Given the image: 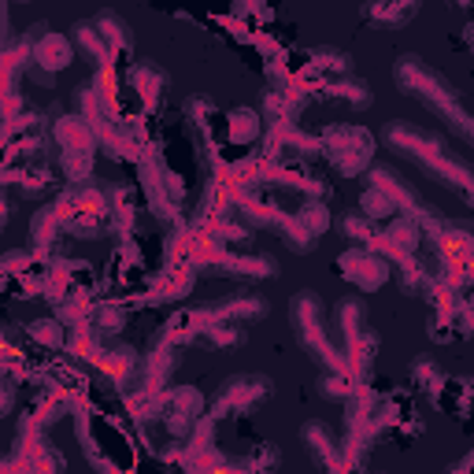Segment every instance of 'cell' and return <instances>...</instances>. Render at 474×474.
Listing matches in <instances>:
<instances>
[{
	"instance_id": "11",
	"label": "cell",
	"mask_w": 474,
	"mask_h": 474,
	"mask_svg": "<svg viewBox=\"0 0 474 474\" xmlns=\"http://www.w3.org/2000/svg\"><path fill=\"white\" fill-rule=\"evenodd\" d=\"M304 441H308V448L319 456V463H330L337 474H341V460H337V445H334V437H330V430L322 427V422H308L304 427Z\"/></svg>"
},
{
	"instance_id": "2",
	"label": "cell",
	"mask_w": 474,
	"mask_h": 474,
	"mask_svg": "<svg viewBox=\"0 0 474 474\" xmlns=\"http://www.w3.org/2000/svg\"><path fill=\"white\" fill-rule=\"evenodd\" d=\"M386 141L396 148V153H404V156L419 160L427 170H434L437 182H448L463 196H470V170H467V163L456 160V156H445V148H441V141L434 134L419 130V127H408V122H393V127L386 130Z\"/></svg>"
},
{
	"instance_id": "18",
	"label": "cell",
	"mask_w": 474,
	"mask_h": 474,
	"mask_svg": "<svg viewBox=\"0 0 474 474\" xmlns=\"http://www.w3.org/2000/svg\"><path fill=\"white\" fill-rule=\"evenodd\" d=\"M360 208H363V219H393L396 215V208H393V201L386 193H378L374 186H367L363 189V201H360Z\"/></svg>"
},
{
	"instance_id": "12",
	"label": "cell",
	"mask_w": 474,
	"mask_h": 474,
	"mask_svg": "<svg viewBox=\"0 0 474 474\" xmlns=\"http://www.w3.org/2000/svg\"><path fill=\"white\" fill-rule=\"evenodd\" d=\"M74 41H79V45L86 48V53H89L96 63H101V67H108V63L115 60V56H112V48L104 45V37L93 30V22H79V27H74Z\"/></svg>"
},
{
	"instance_id": "14",
	"label": "cell",
	"mask_w": 474,
	"mask_h": 474,
	"mask_svg": "<svg viewBox=\"0 0 474 474\" xmlns=\"http://www.w3.org/2000/svg\"><path fill=\"white\" fill-rule=\"evenodd\" d=\"M256 134H260V115H256L253 108L230 112V141L248 145V141H256Z\"/></svg>"
},
{
	"instance_id": "17",
	"label": "cell",
	"mask_w": 474,
	"mask_h": 474,
	"mask_svg": "<svg viewBox=\"0 0 474 474\" xmlns=\"http://www.w3.org/2000/svg\"><path fill=\"white\" fill-rule=\"evenodd\" d=\"M296 222H301L312 237H319V234H327V227H330V208L327 204H304L301 212H296Z\"/></svg>"
},
{
	"instance_id": "19",
	"label": "cell",
	"mask_w": 474,
	"mask_h": 474,
	"mask_svg": "<svg viewBox=\"0 0 474 474\" xmlns=\"http://www.w3.org/2000/svg\"><path fill=\"white\" fill-rule=\"evenodd\" d=\"M370 19H382V22H404L419 12V4H367L363 8Z\"/></svg>"
},
{
	"instance_id": "3",
	"label": "cell",
	"mask_w": 474,
	"mask_h": 474,
	"mask_svg": "<svg viewBox=\"0 0 474 474\" xmlns=\"http://www.w3.org/2000/svg\"><path fill=\"white\" fill-rule=\"evenodd\" d=\"M322 153H327V160L341 174H360L374 156V141H370L367 130L337 122V127H330L327 134H322Z\"/></svg>"
},
{
	"instance_id": "9",
	"label": "cell",
	"mask_w": 474,
	"mask_h": 474,
	"mask_svg": "<svg viewBox=\"0 0 474 474\" xmlns=\"http://www.w3.org/2000/svg\"><path fill=\"white\" fill-rule=\"evenodd\" d=\"M215 319H237V322H248V319H260L267 315V301L256 293H241V296H230V301H222L212 308Z\"/></svg>"
},
{
	"instance_id": "20",
	"label": "cell",
	"mask_w": 474,
	"mask_h": 474,
	"mask_svg": "<svg viewBox=\"0 0 474 474\" xmlns=\"http://www.w3.org/2000/svg\"><path fill=\"white\" fill-rule=\"evenodd\" d=\"M170 367H174V356L170 353H153L148 356V363H145V374H148V382H153V389L160 386V382H167V374H170Z\"/></svg>"
},
{
	"instance_id": "31",
	"label": "cell",
	"mask_w": 474,
	"mask_h": 474,
	"mask_svg": "<svg viewBox=\"0 0 474 474\" xmlns=\"http://www.w3.org/2000/svg\"><path fill=\"white\" fill-rule=\"evenodd\" d=\"M12 474H27V470H12Z\"/></svg>"
},
{
	"instance_id": "25",
	"label": "cell",
	"mask_w": 474,
	"mask_h": 474,
	"mask_svg": "<svg viewBox=\"0 0 474 474\" xmlns=\"http://www.w3.org/2000/svg\"><path fill=\"white\" fill-rule=\"evenodd\" d=\"M345 234L353 237V241H363V245H370V237H374L370 222H367L363 215H360V219H356V215H348V219H345Z\"/></svg>"
},
{
	"instance_id": "23",
	"label": "cell",
	"mask_w": 474,
	"mask_h": 474,
	"mask_svg": "<svg viewBox=\"0 0 474 474\" xmlns=\"http://www.w3.org/2000/svg\"><path fill=\"white\" fill-rule=\"evenodd\" d=\"M319 393H322V396H334V401H348V396L356 393V386H348L341 374H334V378H322V382H319Z\"/></svg>"
},
{
	"instance_id": "26",
	"label": "cell",
	"mask_w": 474,
	"mask_h": 474,
	"mask_svg": "<svg viewBox=\"0 0 474 474\" xmlns=\"http://www.w3.org/2000/svg\"><path fill=\"white\" fill-rule=\"evenodd\" d=\"M122 322H127V315H122L119 308H101V312H96V327H101L104 334H115V330H122Z\"/></svg>"
},
{
	"instance_id": "22",
	"label": "cell",
	"mask_w": 474,
	"mask_h": 474,
	"mask_svg": "<svg viewBox=\"0 0 474 474\" xmlns=\"http://www.w3.org/2000/svg\"><path fill=\"white\" fill-rule=\"evenodd\" d=\"M30 337H34V341H41V345H48V348H60L63 330H60V322L41 319V322H34V327H30Z\"/></svg>"
},
{
	"instance_id": "13",
	"label": "cell",
	"mask_w": 474,
	"mask_h": 474,
	"mask_svg": "<svg viewBox=\"0 0 474 474\" xmlns=\"http://www.w3.org/2000/svg\"><path fill=\"white\" fill-rule=\"evenodd\" d=\"M30 237L37 248H48L56 237H60V212L56 208H41L34 215V227H30Z\"/></svg>"
},
{
	"instance_id": "4",
	"label": "cell",
	"mask_w": 474,
	"mask_h": 474,
	"mask_svg": "<svg viewBox=\"0 0 474 474\" xmlns=\"http://www.w3.org/2000/svg\"><path fill=\"white\" fill-rule=\"evenodd\" d=\"M293 327H296V337H301L308 348H315L319 360H330L334 367H345L341 356L330 348L327 341V327H322V308L315 301V293H301L293 301Z\"/></svg>"
},
{
	"instance_id": "5",
	"label": "cell",
	"mask_w": 474,
	"mask_h": 474,
	"mask_svg": "<svg viewBox=\"0 0 474 474\" xmlns=\"http://www.w3.org/2000/svg\"><path fill=\"white\" fill-rule=\"evenodd\" d=\"M71 60H74L71 41L60 37V34H37L34 45H30V74L45 86L53 82Z\"/></svg>"
},
{
	"instance_id": "7",
	"label": "cell",
	"mask_w": 474,
	"mask_h": 474,
	"mask_svg": "<svg viewBox=\"0 0 474 474\" xmlns=\"http://www.w3.org/2000/svg\"><path fill=\"white\" fill-rule=\"evenodd\" d=\"M267 393H270V382H267V378H260V374H245V378H230L227 386H222V393L215 396L212 412H215V415H227V412H248V408H256Z\"/></svg>"
},
{
	"instance_id": "8",
	"label": "cell",
	"mask_w": 474,
	"mask_h": 474,
	"mask_svg": "<svg viewBox=\"0 0 474 474\" xmlns=\"http://www.w3.org/2000/svg\"><path fill=\"white\" fill-rule=\"evenodd\" d=\"M93 30L104 37V45L112 48V56L130 53V48H134V34L127 27V19H119L115 12H101V15H96L93 19Z\"/></svg>"
},
{
	"instance_id": "10",
	"label": "cell",
	"mask_w": 474,
	"mask_h": 474,
	"mask_svg": "<svg viewBox=\"0 0 474 474\" xmlns=\"http://www.w3.org/2000/svg\"><path fill=\"white\" fill-rule=\"evenodd\" d=\"M130 86L145 96L148 104H153V101H160V93L167 89V74H163L156 63H137V67L130 71Z\"/></svg>"
},
{
	"instance_id": "21",
	"label": "cell",
	"mask_w": 474,
	"mask_h": 474,
	"mask_svg": "<svg viewBox=\"0 0 474 474\" xmlns=\"http://www.w3.org/2000/svg\"><path fill=\"white\" fill-rule=\"evenodd\" d=\"M204 337L212 345H237V341H245V330H237L234 322H212V327L204 330Z\"/></svg>"
},
{
	"instance_id": "16",
	"label": "cell",
	"mask_w": 474,
	"mask_h": 474,
	"mask_svg": "<svg viewBox=\"0 0 474 474\" xmlns=\"http://www.w3.org/2000/svg\"><path fill=\"white\" fill-rule=\"evenodd\" d=\"M274 227L282 230V237H286V245L293 248V253H308V248L315 245V237L296 219H289V215H274Z\"/></svg>"
},
{
	"instance_id": "1",
	"label": "cell",
	"mask_w": 474,
	"mask_h": 474,
	"mask_svg": "<svg viewBox=\"0 0 474 474\" xmlns=\"http://www.w3.org/2000/svg\"><path fill=\"white\" fill-rule=\"evenodd\" d=\"M396 82H401V89L408 96H415V101H422L430 112H437L463 141L474 137V127H470V115H467L463 101H460L456 89L448 86L434 67H427L419 56H404L401 63H396Z\"/></svg>"
},
{
	"instance_id": "15",
	"label": "cell",
	"mask_w": 474,
	"mask_h": 474,
	"mask_svg": "<svg viewBox=\"0 0 474 474\" xmlns=\"http://www.w3.org/2000/svg\"><path fill=\"white\" fill-rule=\"evenodd\" d=\"M327 96H334V101H345V104H353V108H367V104H370V89H367V82H353V79L327 86Z\"/></svg>"
},
{
	"instance_id": "27",
	"label": "cell",
	"mask_w": 474,
	"mask_h": 474,
	"mask_svg": "<svg viewBox=\"0 0 474 474\" xmlns=\"http://www.w3.org/2000/svg\"><path fill=\"white\" fill-rule=\"evenodd\" d=\"M108 356H112V360H108L112 374H122V378H127L130 367H134V353H130V348H119V353H108Z\"/></svg>"
},
{
	"instance_id": "29",
	"label": "cell",
	"mask_w": 474,
	"mask_h": 474,
	"mask_svg": "<svg viewBox=\"0 0 474 474\" xmlns=\"http://www.w3.org/2000/svg\"><path fill=\"white\" fill-rule=\"evenodd\" d=\"M0 474H12V467H8V463H0Z\"/></svg>"
},
{
	"instance_id": "6",
	"label": "cell",
	"mask_w": 474,
	"mask_h": 474,
	"mask_svg": "<svg viewBox=\"0 0 474 474\" xmlns=\"http://www.w3.org/2000/svg\"><path fill=\"white\" fill-rule=\"evenodd\" d=\"M337 267H341V274L348 282H353L356 289H363V293H374L386 279H389V263H386V256H374L370 248H356V253H345L341 260H337Z\"/></svg>"
},
{
	"instance_id": "30",
	"label": "cell",
	"mask_w": 474,
	"mask_h": 474,
	"mask_svg": "<svg viewBox=\"0 0 474 474\" xmlns=\"http://www.w3.org/2000/svg\"><path fill=\"white\" fill-rule=\"evenodd\" d=\"M101 474H115V470H112V467H101Z\"/></svg>"
},
{
	"instance_id": "28",
	"label": "cell",
	"mask_w": 474,
	"mask_h": 474,
	"mask_svg": "<svg viewBox=\"0 0 474 474\" xmlns=\"http://www.w3.org/2000/svg\"><path fill=\"white\" fill-rule=\"evenodd\" d=\"M12 404H15V386L0 378V415H8V412H12Z\"/></svg>"
},
{
	"instance_id": "24",
	"label": "cell",
	"mask_w": 474,
	"mask_h": 474,
	"mask_svg": "<svg viewBox=\"0 0 474 474\" xmlns=\"http://www.w3.org/2000/svg\"><path fill=\"white\" fill-rule=\"evenodd\" d=\"M312 56H319L322 67H330V71H337V74H348V56L337 53V48H315Z\"/></svg>"
}]
</instances>
